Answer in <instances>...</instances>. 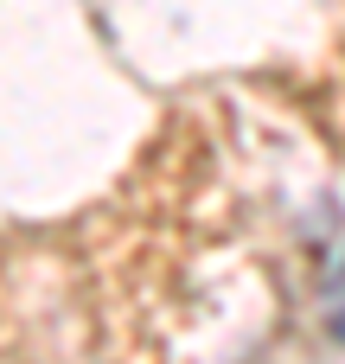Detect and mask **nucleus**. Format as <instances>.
I'll use <instances>...</instances> for the list:
<instances>
[{"label":"nucleus","instance_id":"f257e3e1","mask_svg":"<svg viewBox=\"0 0 345 364\" xmlns=\"http://www.w3.org/2000/svg\"><path fill=\"white\" fill-rule=\"evenodd\" d=\"M320 320H327V333L345 346V250L333 256V269H327V282H320Z\"/></svg>","mask_w":345,"mask_h":364}]
</instances>
